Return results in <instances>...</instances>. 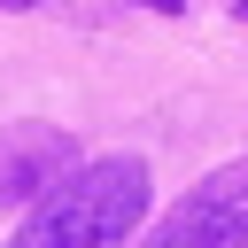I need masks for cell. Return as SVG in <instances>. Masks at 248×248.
Returning <instances> with one entry per match:
<instances>
[{"label": "cell", "mask_w": 248, "mask_h": 248, "mask_svg": "<svg viewBox=\"0 0 248 248\" xmlns=\"http://www.w3.org/2000/svg\"><path fill=\"white\" fill-rule=\"evenodd\" d=\"M147 194H155V178L140 155L78 163L46 202H31V217L8 248H124L132 225L147 217Z\"/></svg>", "instance_id": "1"}, {"label": "cell", "mask_w": 248, "mask_h": 248, "mask_svg": "<svg viewBox=\"0 0 248 248\" xmlns=\"http://www.w3.org/2000/svg\"><path fill=\"white\" fill-rule=\"evenodd\" d=\"M140 248H248V155L209 170Z\"/></svg>", "instance_id": "2"}, {"label": "cell", "mask_w": 248, "mask_h": 248, "mask_svg": "<svg viewBox=\"0 0 248 248\" xmlns=\"http://www.w3.org/2000/svg\"><path fill=\"white\" fill-rule=\"evenodd\" d=\"M240 8H248V0H240Z\"/></svg>", "instance_id": "5"}, {"label": "cell", "mask_w": 248, "mask_h": 248, "mask_svg": "<svg viewBox=\"0 0 248 248\" xmlns=\"http://www.w3.org/2000/svg\"><path fill=\"white\" fill-rule=\"evenodd\" d=\"M0 8H39V0H0Z\"/></svg>", "instance_id": "4"}, {"label": "cell", "mask_w": 248, "mask_h": 248, "mask_svg": "<svg viewBox=\"0 0 248 248\" xmlns=\"http://www.w3.org/2000/svg\"><path fill=\"white\" fill-rule=\"evenodd\" d=\"M70 170H78V140H70V132H54V124H16V132H0V209L46 202Z\"/></svg>", "instance_id": "3"}]
</instances>
